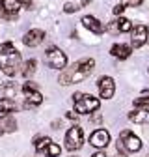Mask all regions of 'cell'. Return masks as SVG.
Returning <instances> with one entry per match:
<instances>
[{"label":"cell","instance_id":"obj_1","mask_svg":"<svg viewBox=\"0 0 149 157\" xmlns=\"http://www.w3.org/2000/svg\"><path fill=\"white\" fill-rule=\"evenodd\" d=\"M93 67H95V60L93 58H82V60L74 62L71 67L62 69L60 77H58V82L62 86H69V84H77L82 82L84 78H88L93 73Z\"/></svg>","mask_w":149,"mask_h":157},{"label":"cell","instance_id":"obj_2","mask_svg":"<svg viewBox=\"0 0 149 157\" xmlns=\"http://www.w3.org/2000/svg\"><path fill=\"white\" fill-rule=\"evenodd\" d=\"M21 67V52L15 49V45L11 41L0 43V71L8 77H13Z\"/></svg>","mask_w":149,"mask_h":157},{"label":"cell","instance_id":"obj_3","mask_svg":"<svg viewBox=\"0 0 149 157\" xmlns=\"http://www.w3.org/2000/svg\"><path fill=\"white\" fill-rule=\"evenodd\" d=\"M73 103H74V112H78V114H91V112L99 110L101 107L97 97H93L89 94H82V92H77L73 95Z\"/></svg>","mask_w":149,"mask_h":157},{"label":"cell","instance_id":"obj_4","mask_svg":"<svg viewBox=\"0 0 149 157\" xmlns=\"http://www.w3.org/2000/svg\"><path fill=\"white\" fill-rule=\"evenodd\" d=\"M45 62H47L49 67L62 71V69L67 67V56H65V52H64L62 49H58V47H50V49L47 51V54H45Z\"/></svg>","mask_w":149,"mask_h":157},{"label":"cell","instance_id":"obj_5","mask_svg":"<svg viewBox=\"0 0 149 157\" xmlns=\"http://www.w3.org/2000/svg\"><path fill=\"white\" fill-rule=\"evenodd\" d=\"M82 144H84V131H82V127L73 125L65 133V148L69 151H77V150L82 148Z\"/></svg>","mask_w":149,"mask_h":157},{"label":"cell","instance_id":"obj_6","mask_svg":"<svg viewBox=\"0 0 149 157\" xmlns=\"http://www.w3.org/2000/svg\"><path fill=\"white\" fill-rule=\"evenodd\" d=\"M149 41V28L145 25H136L130 32V45L133 49H140Z\"/></svg>","mask_w":149,"mask_h":157},{"label":"cell","instance_id":"obj_7","mask_svg":"<svg viewBox=\"0 0 149 157\" xmlns=\"http://www.w3.org/2000/svg\"><path fill=\"white\" fill-rule=\"evenodd\" d=\"M119 140L125 144V148H127L129 153H134V151H140V150H142V140L138 139L133 131H129V129H123V131H121Z\"/></svg>","mask_w":149,"mask_h":157},{"label":"cell","instance_id":"obj_8","mask_svg":"<svg viewBox=\"0 0 149 157\" xmlns=\"http://www.w3.org/2000/svg\"><path fill=\"white\" fill-rule=\"evenodd\" d=\"M21 8H23V4L19 0H0V15L4 19H9V21L17 19V13Z\"/></svg>","mask_w":149,"mask_h":157},{"label":"cell","instance_id":"obj_9","mask_svg":"<svg viewBox=\"0 0 149 157\" xmlns=\"http://www.w3.org/2000/svg\"><path fill=\"white\" fill-rule=\"evenodd\" d=\"M89 144L97 150H104L110 144V133L106 129H95L89 135Z\"/></svg>","mask_w":149,"mask_h":157},{"label":"cell","instance_id":"obj_10","mask_svg":"<svg viewBox=\"0 0 149 157\" xmlns=\"http://www.w3.org/2000/svg\"><path fill=\"white\" fill-rule=\"evenodd\" d=\"M97 86H99V94H101L103 99H112V97H114L116 82H114V78H112V77H101Z\"/></svg>","mask_w":149,"mask_h":157},{"label":"cell","instance_id":"obj_11","mask_svg":"<svg viewBox=\"0 0 149 157\" xmlns=\"http://www.w3.org/2000/svg\"><path fill=\"white\" fill-rule=\"evenodd\" d=\"M45 41V32L41 28H32L23 36V43L26 47H37Z\"/></svg>","mask_w":149,"mask_h":157},{"label":"cell","instance_id":"obj_12","mask_svg":"<svg viewBox=\"0 0 149 157\" xmlns=\"http://www.w3.org/2000/svg\"><path fill=\"white\" fill-rule=\"evenodd\" d=\"M133 28H134L133 21H130V19H127V17H119L118 21H114V23L108 25V30H110V32H121V34L133 32Z\"/></svg>","mask_w":149,"mask_h":157},{"label":"cell","instance_id":"obj_13","mask_svg":"<svg viewBox=\"0 0 149 157\" xmlns=\"http://www.w3.org/2000/svg\"><path fill=\"white\" fill-rule=\"evenodd\" d=\"M110 54L114 56V58H118V60H127V58L133 54V45H127V43H116V45H112Z\"/></svg>","mask_w":149,"mask_h":157},{"label":"cell","instance_id":"obj_14","mask_svg":"<svg viewBox=\"0 0 149 157\" xmlns=\"http://www.w3.org/2000/svg\"><path fill=\"white\" fill-rule=\"evenodd\" d=\"M82 25H84V28H88L89 32L97 34V36L104 32V26H103V23L99 21V19L91 17V15H86V17H82Z\"/></svg>","mask_w":149,"mask_h":157},{"label":"cell","instance_id":"obj_15","mask_svg":"<svg viewBox=\"0 0 149 157\" xmlns=\"http://www.w3.org/2000/svg\"><path fill=\"white\" fill-rule=\"evenodd\" d=\"M129 120L134 124H149V107H138L133 112H129Z\"/></svg>","mask_w":149,"mask_h":157},{"label":"cell","instance_id":"obj_16","mask_svg":"<svg viewBox=\"0 0 149 157\" xmlns=\"http://www.w3.org/2000/svg\"><path fill=\"white\" fill-rule=\"evenodd\" d=\"M26 95V99H24V109L30 110V109H35V107H39L43 103V95L39 90H34L30 94H24Z\"/></svg>","mask_w":149,"mask_h":157},{"label":"cell","instance_id":"obj_17","mask_svg":"<svg viewBox=\"0 0 149 157\" xmlns=\"http://www.w3.org/2000/svg\"><path fill=\"white\" fill-rule=\"evenodd\" d=\"M17 110V103L11 97H0V114H11Z\"/></svg>","mask_w":149,"mask_h":157},{"label":"cell","instance_id":"obj_18","mask_svg":"<svg viewBox=\"0 0 149 157\" xmlns=\"http://www.w3.org/2000/svg\"><path fill=\"white\" fill-rule=\"evenodd\" d=\"M0 124H2V127H4L6 133L17 131V122H15V118L11 114H0Z\"/></svg>","mask_w":149,"mask_h":157},{"label":"cell","instance_id":"obj_19","mask_svg":"<svg viewBox=\"0 0 149 157\" xmlns=\"http://www.w3.org/2000/svg\"><path fill=\"white\" fill-rule=\"evenodd\" d=\"M50 142H52V140L49 139V136H37V139L34 140V148H35L37 153H45V150L49 148Z\"/></svg>","mask_w":149,"mask_h":157},{"label":"cell","instance_id":"obj_20","mask_svg":"<svg viewBox=\"0 0 149 157\" xmlns=\"http://www.w3.org/2000/svg\"><path fill=\"white\" fill-rule=\"evenodd\" d=\"M35 66H37V62L34 60V58H30V60H26L24 64H23V69H21V73H23V77L24 78H30L34 73H35Z\"/></svg>","mask_w":149,"mask_h":157},{"label":"cell","instance_id":"obj_21","mask_svg":"<svg viewBox=\"0 0 149 157\" xmlns=\"http://www.w3.org/2000/svg\"><path fill=\"white\" fill-rule=\"evenodd\" d=\"M0 92H2V97H13L17 95V86L13 84V82H6V84H2L0 86Z\"/></svg>","mask_w":149,"mask_h":157},{"label":"cell","instance_id":"obj_22","mask_svg":"<svg viewBox=\"0 0 149 157\" xmlns=\"http://www.w3.org/2000/svg\"><path fill=\"white\" fill-rule=\"evenodd\" d=\"M60 153H62V148H60L58 144H54V142H50L49 148L45 150V155H47V157H58Z\"/></svg>","mask_w":149,"mask_h":157},{"label":"cell","instance_id":"obj_23","mask_svg":"<svg viewBox=\"0 0 149 157\" xmlns=\"http://www.w3.org/2000/svg\"><path fill=\"white\" fill-rule=\"evenodd\" d=\"M134 107H149V90H145L140 97L134 99Z\"/></svg>","mask_w":149,"mask_h":157},{"label":"cell","instance_id":"obj_24","mask_svg":"<svg viewBox=\"0 0 149 157\" xmlns=\"http://www.w3.org/2000/svg\"><path fill=\"white\" fill-rule=\"evenodd\" d=\"M34 90H37V84H35V82L30 81V82H24V84H23V92H24V94H30V92H34Z\"/></svg>","mask_w":149,"mask_h":157},{"label":"cell","instance_id":"obj_25","mask_svg":"<svg viewBox=\"0 0 149 157\" xmlns=\"http://www.w3.org/2000/svg\"><path fill=\"white\" fill-rule=\"evenodd\" d=\"M64 11H65V13H74V11H78V6L69 2V4H65V6H64Z\"/></svg>","mask_w":149,"mask_h":157},{"label":"cell","instance_id":"obj_26","mask_svg":"<svg viewBox=\"0 0 149 157\" xmlns=\"http://www.w3.org/2000/svg\"><path fill=\"white\" fill-rule=\"evenodd\" d=\"M125 8H127V6H125V4L121 2V4H118V6H114V10H112V11H114V15H121V13L125 11Z\"/></svg>","mask_w":149,"mask_h":157},{"label":"cell","instance_id":"obj_27","mask_svg":"<svg viewBox=\"0 0 149 157\" xmlns=\"http://www.w3.org/2000/svg\"><path fill=\"white\" fill-rule=\"evenodd\" d=\"M144 0H123V4L125 6H142Z\"/></svg>","mask_w":149,"mask_h":157},{"label":"cell","instance_id":"obj_28","mask_svg":"<svg viewBox=\"0 0 149 157\" xmlns=\"http://www.w3.org/2000/svg\"><path fill=\"white\" fill-rule=\"evenodd\" d=\"M19 2L23 4V8H24V10H32V6H34L32 0H19Z\"/></svg>","mask_w":149,"mask_h":157},{"label":"cell","instance_id":"obj_29","mask_svg":"<svg viewBox=\"0 0 149 157\" xmlns=\"http://www.w3.org/2000/svg\"><path fill=\"white\" fill-rule=\"evenodd\" d=\"M101 120H103V116H101L99 112H97V114H93V116H91V122H95V124H99Z\"/></svg>","mask_w":149,"mask_h":157},{"label":"cell","instance_id":"obj_30","mask_svg":"<svg viewBox=\"0 0 149 157\" xmlns=\"http://www.w3.org/2000/svg\"><path fill=\"white\" fill-rule=\"evenodd\" d=\"M67 118H69V120H77V118H78V112H77V114H74V112H67Z\"/></svg>","mask_w":149,"mask_h":157},{"label":"cell","instance_id":"obj_31","mask_svg":"<svg viewBox=\"0 0 149 157\" xmlns=\"http://www.w3.org/2000/svg\"><path fill=\"white\" fill-rule=\"evenodd\" d=\"M60 125H62V122H52V129H60Z\"/></svg>","mask_w":149,"mask_h":157},{"label":"cell","instance_id":"obj_32","mask_svg":"<svg viewBox=\"0 0 149 157\" xmlns=\"http://www.w3.org/2000/svg\"><path fill=\"white\" fill-rule=\"evenodd\" d=\"M91 157H106V155H104V153H103V151H97V153H93V155H91Z\"/></svg>","mask_w":149,"mask_h":157},{"label":"cell","instance_id":"obj_33","mask_svg":"<svg viewBox=\"0 0 149 157\" xmlns=\"http://www.w3.org/2000/svg\"><path fill=\"white\" fill-rule=\"evenodd\" d=\"M89 2H91V0H82V2H80V6H88Z\"/></svg>","mask_w":149,"mask_h":157},{"label":"cell","instance_id":"obj_34","mask_svg":"<svg viewBox=\"0 0 149 157\" xmlns=\"http://www.w3.org/2000/svg\"><path fill=\"white\" fill-rule=\"evenodd\" d=\"M114 157H127V153H121V151H118V155H114Z\"/></svg>","mask_w":149,"mask_h":157},{"label":"cell","instance_id":"obj_35","mask_svg":"<svg viewBox=\"0 0 149 157\" xmlns=\"http://www.w3.org/2000/svg\"><path fill=\"white\" fill-rule=\"evenodd\" d=\"M4 133H6V131H4V127H2V124H0V136H2Z\"/></svg>","mask_w":149,"mask_h":157},{"label":"cell","instance_id":"obj_36","mask_svg":"<svg viewBox=\"0 0 149 157\" xmlns=\"http://www.w3.org/2000/svg\"><path fill=\"white\" fill-rule=\"evenodd\" d=\"M71 157H73V155H71Z\"/></svg>","mask_w":149,"mask_h":157}]
</instances>
